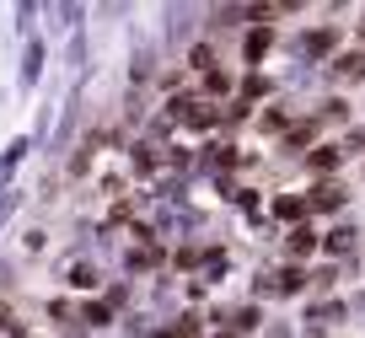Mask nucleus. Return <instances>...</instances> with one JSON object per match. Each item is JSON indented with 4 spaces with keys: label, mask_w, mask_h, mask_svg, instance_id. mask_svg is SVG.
<instances>
[{
    "label": "nucleus",
    "mask_w": 365,
    "mask_h": 338,
    "mask_svg": "<svg viewBox=\"0 0 365 338\" xmlns=\"http://www.w3.org/2000/svg\"><path fill=\"white\" fill-rule=\"evenodd\" d=\"M333 48H339V27H312L301 38V59H328Z\"/></svg>",
    "instance_id": "1"
},
{
    "label": "nucleus",
    "mask_w": 365,
    "mask_h": 338,
    "mask_svg": "<svg viewBox=\"0 0 365 338\" xmlns=\"http://www.w3.org/2000/svg\"><path fill=\"white\" fill-rule=\"evenodd\" d=\"M269 48H274V27H269V22H252V33L242 38V59H247V65H258Z\"/></svg>",
    "instance_id": "2"
},
{
    "label": "nucleus",
    "mask_w": 365,
    "mask_h": 338,
    "mask_svg": "<svg viewBox=\"0 0 365 338\" xmlns=\"http://www.w3.org/2000/svg\"><path fill=\"white\" fill-rule=\"evenodd\" d=\"M38 76H43V38H27V48H22V86H38Z\"/></svg>",
    "instance_id": "3"
},
{
    "label": "nucleus",
    "mask_w": 365,
    "mask_h": 338,
    "mask_svg": "<svg viewBox=\"0 0 365 338\" xmlns=\"http://www.w3.org/2000/svg\"><path fill=\"white\" fill-rule=\"evenodd\" d=\"M339 204H344V188H339V183H333V178H322V183H317V188H312V199H307V210H312V215H317V210H339Z\"/></svg>",
    "instance_id": "4"
},
{
    "label": "nucleus",
    "mask_w": 365,
    "mask_h": 338,
    "mask_svg": "<svg viewBox=\"0 0 365 338\" xmlns=\"http://www.w3.org/2000/svg\"><path fill=\"white\" fill-rule=\"evenodd\" d=\"M274 215H279V220H296V225H307V220H312L307 199H296V193H279V199H274Z\"/></svg>",
    "instance_id": "5"
},
{
    "label": "nucleus",
    "mask_w": 365,
    "mask_h": 338,
    "mask_svg": "<svg viewBox=\"0 0 365 338\" xmlns=\"http://www.w3.org/2000/svg\"><path fill=\"white\" fill-rule=\"evenodd\" d=\"M339 161H344V150H339V145H312L307 167H312V172H322V178H328V172H339Z\"/></svg>",
    "instance_id": "6"
},
{
    "label": "nucleus",
    "mask_w": 365,
    "mask_h": 338,
    "mask_svg": "<svg viewBox=\"0 0 365 338\" xmlns=\"http://www.w3.org/2000/svg\"><path fill=\"white\" fill-rule=\"evenodd\" d=\"M285 247H290V258H307V252L317 247V231H312V220H307V225H290Z\"/></svg>",
    "instance_id": "7"
},
{
    "label": "nucleus",
    "mask_w": 365,
    "mask_h": 338,
    "mask_svg": "<svg viewBox=\"0 0 365 338\" xmlns=\"http://www.w3.org/2000/svg\"><path fill=\"white\" fill-rule=\"evenodd\" d=\"M322 247H328L333 258H349L354 252V225H333L328 237H322Z\"/></svg>",
    "instance_id": "8"
},
{
    "label": "nucleus",
    "mask_w": 365,
    "mask_h": 338,
    "mask_svg": "<svg viewBox=\"0 0 365 338\" xmlns=\"http://www.w3.org/2000/svg\"><path fill=\"white\" fill-rule=\"evenodd\" d=\"M333 76H344V81H360V76H365V54H360V48L339 54V59H333Z\"/></svg>",
    "instance_id": "9"
},
{
    "label": "nucleus",
    "mask_w": 365,
    "mask_h": 338,
    "mask_svg": "<svg viewBox=\"0 0 365 338\" xmlns=\"http://www.w3.org/2000/svg\"><path fill=\"white\" fill-rule=\"evenodd\" d=\"M274 290H279V295H301V290H307V274H301L296 263H290V269H279V274H274Z\"/></svg>",
    "instance_id": "10"
},
{
    "label": "nucleus",
    "mask_w": 365,
    "mask_h": 338,
    "mask_svg": "<svg viewBox=\"0 0 365 338\" xmlns=\"http://www.w3.org/2000/svg\"><path fill=\"white\" fill-rule=\"evenodd\" d=\"M124 263H129V274H150V269L161 263V247H135Z\"/></svg>",
    "instance_id": "11"
},
{
    "label": "nucleus",
    "mask_w": 365,
    "mask_h": 338,
    "mask_svg": "<svg viewBox=\"0 0 365 338\" xmlns=\"http://www.w3.org/2000/svg\"><path fill=\"white\" fill-rule=\"evenodd\" d=\"M81 322H86V327H108V322H113V306H108V301H86V306H81Z\"/></svg>",
    "instance_id": "12"
},
{
    "label": "nucleus",
    "mask_w": 365,
    "mask_h": 338,
    "mask_svg": "<svg viewBox=\"0 0 365 338\" xmlns=\"http://www.w3.org/2000/svg\"><path fill=\"white\" fill-rule=\"evenodd\" d=\"M188 70L210 76V70H215V48H210V43H188Z\"/></svg>",
    "instance_id": "13"
},
{
    "label": "nucleus",
    "mask_w": 365,
    "mask_h": 338,
    "mask_svg": "<svg viewBox=\"0 0 365 338\" xmlns=\"http://www.w3.org/2000/svg\"><path fill=\"white\" fill-rule=\"evenodd\" d=\"M312 140H317V124H312V118H307V124H290V129H285V145H290V150L312 145Z\"/></svg>",
    "instance_id": "14"
},
{
    "label": "nucleus",
    "mask_w": 365,
    "mask_h": 338,
    "mask_svg": "<svg viewBox=\"0 0 365 338\" xmlns=\"http://www.w3.org/2000/svg\"><path fill=\"white\" fill-rule=\"evenodd\" d=\"M27 150H33V140H27V135H16V140H11V145H6V156H0V167L11 172V167H16V161H22V156H27Z\"/></svg>",
    "instance_id": "15"
},
{
    "label": "nucleus",
    "mask_w": 365,
    "mask_h": 338,
    "mask_svg": "<svg viewBox=\"0 0 365 338\" xmlns=\"http://www.w3.org/2000/svg\"><path fill=\"white\" fill-rule=\"evenodd\" d=\"M258 322H263V312H258V306H242V312L231 317V327H237V333H252Z\"/></svg>",
    "instance_id": "16"
},
{
    "label": "nucleus",
    "mask_w": 365,
    "mask_h": 338,
    "mask_svg": "<svg viewBox=\"0 0 365 338\" xmlns=\"http://www.w3.org/2000/svg\"><path fill=\"white\" fill-rule=\"evenodd\" d=\"M65 274H70L76 290H91V285H97V269H91V263H76V269H65Z\"/></svg>",
    "instance_id": "17"
},
{
    "label": "nucleus",
    "mask_w": 365,
    "mask_h": 338,
    "mask_svg": "<svg viewBox=\"0 0 365 338\" xmlns=\"http://www.w3.org/2000/svg\"><path fill=\"white\" fill-rule=\"evenodd\" d=\"M339 317H349V306L328 301V306H312V322H339Z\"/></svg>",
    "instance_id": "18"
},
{
    "label": "nucleus",
    "mask_w": 365,
    "mask_h": 338,
    "mask_svg": "<svg viewBox=\"0 0 365 338\" xmlns=\"http://www.w3.org/2000/svg\"><path fill=\"white\" fill-rule=\"evenodd\" d=\"M16 199H22V193L11 188V183H0V225L11 220V210H16Z\"/></svg>",
    "instance_id": "19"
},
{
    "label": "nucleus",
    "mask_w": 365,
    "mask_h": 338,
    "mask_svg": "<svg viewBox=\"0 0 365 338\" xmlns=\"http://www.w3.org/2000/svg\"><path fill=\"white\" fill-rule=\"evenodd\" d=\"M48 317H54V322H81V312H76V306H70V301H48Z\"/></svg>",
    "instance_id": "20"
},
{
    "label": "nucleus",
    "mask_w": 365,
    "mask_h": 338,
    "mask_svg": "<svg viewBox=\"0 0 365 338\" xmlns=\"http://www.w3.org/2000/svg\"><path fill=\"white\" fill-rule=\"evenodd\" d=\"M205 91H215V97H226V91H231V76H226V70H210V76H205Z\"/></svg>",
    "instance_id": "21"
},
{
    "label": "nucleus",
    "mask_w": 365,
    "mask_h": 338,
    "mask_svg": "<svg viewBox=\"0 0 365 338\" xmlns=\"http://www.w3.org/2000/svg\"><path fill=\"white\" fill-rule=\"evenodd\" d=\"M156 145H135V172H150V167H156Z\"/></svg>",
    "instance_id": "22"
},
{
    "label": "nucleus",
    "mask_w": 365,
    "mask_h": 338,
    "mask_svg": "<svg viewBox=\"0 0 365 338\" xmlns=\"http://www.w3.org/2000/svg\"><path fill=\"white\" fill-rule=\"evenodd\" d=\"M0 333H16V306L0 295Z\"/></svg>",
    "instance_id": "23"
},
{
    "label": "nucleus",
    "mask_w": 365,
    "mask_h": 338,
    "mask_svg": "<svg viewBox=\"0 0 365 338\" xmlns=\"http://www.w3.org/2000/svg\"><path fill=\"white\" fill-rule=\"evenodd\" d=\"M354 145H365V129H360V135H354Z\"/></svg>",
    "instance_id": "24"
},
{
    "label": "nucleus",
    "mask_w": 365,
    "mask_h": 338,
    "mask_svg": "<svg viewBox=\"0 0 365 338\" xmlns=\"http://www.w3.org/2000/svg\"><path fill=\"white\" fill-rule=\"evenodd\" d=\"M360 38H365V22H360Z\"/></svg>",
    "instance_id": "25"
}]
</instances>
